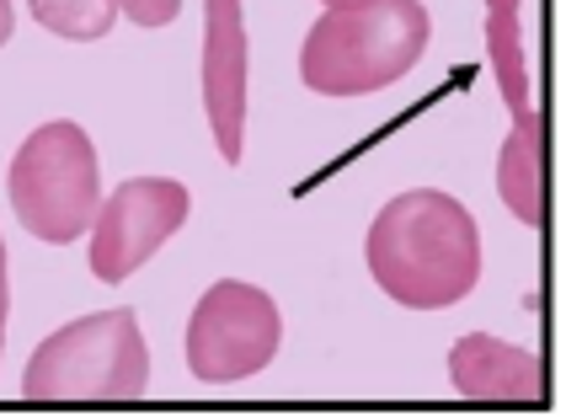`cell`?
Wrapping results in <instances>:
<instances>
[{
    "label": "cell",
    "mask_w": 566,
    "mask_h": 417,
    "mask_svg": "<svg viewBox=\"0 0 566 417\" xmlns=\"http://www.w3.org/2000/svg\"><path fill=\"white\" fill-rule=\"evenodd\" d=\"M369 273L407 311H449L481 279L475 215L439 188L396 192L369 225Z\"/></svg>",
    "instance_id": "obj_1"
},
{
    "label": "cell",
    "mask_w": 566,
    "mask_h": 417,
    "mask_svg": "<svg viewBox=\"0 0 566 417\" xmlns=\"http://www.w3.org/2000/svg\"><path fill=\"white\" fill-rule=\"evenodd\" d=\"M433 38V17L422 0H353L326 6V17L305 32L300 81L321 96H369L417 70Z\"/></svg>",
    "instance_id": "obj_2"
},
{
    "label": "cell",
    "mask_w": 566,
    "mask_h": 417,
    "mask_svg": "<svg viewBox=\"0 0 566 417\" xmlns=\"http://www.w3.org/2000/svg\"><path fill=\"white\" fill-rule=\"evenodd\" d=\"M150 385V343L128 305L64 321L22 369L28 402H134Z\"/></svg>",
    "instance_id": "obj_3"
},
{
    "label": "cell",
    "mask_w": 566,
    "mask_h": 417,
    "mask_svg": "<svg viewBox=\"0 0 566 417\" xmlns=\"http://www.w3.org/2000/svg\"><path fill=\"white\" fill-rule=\"evenodd\" d=\"M6 192L28 236L49 247L81 241L102 204V166H96L92 134L70 118L38 124L6 166Z\"/></svg>",
    "instance_id": "obj_4"
},
{
    "label": "cell",
    "mask_w": 566,
    "mask_h": 417,
    "mask_svg": "<svg viewBox=\"0 0 566 417\" xmlns=\"http://www.w3.org/2000/svg\"><path fill=\"white\" fill-rule=\"evenodd\" d=\"M283 343L279 300L262 284L220 279L188 316V369L203 385H235L262 375Z\"/></svg>",
    "instance_id": "obj_5"
},
{
    "label": "cell",
    "mask_w": 566,
    "mask_h": 417,
    "mask_svg": "<svg viewBox=\"0 0 566 417\" xmlns=\"http://www.w3.org/2000/svg\"><path fill=\"white\" fill-rule=\"evenodd\" d=\"M192 192L177 177H128L96 204L92 215V268L96 284H124L188 225Z\"/></svg>",
    "instance_id": "obj_6"
},
{
    "label": "cell",
    "mask_w": 566,
    "mask_h": 417,
    "mask_svg": "<svg viewBox=\"0 0 566 417\" xmlns=\"http://www.w3.org/2000/svg\"><path fill=\"white\" fill-rule=\"evenodd\" d=\"M203 113L224 166L247 156V17L241 0H203Z\"/></svg>",
    "instance_id": "obj_7"
},
{
    "label": "cell",
    "mask_w": 566,
    "mask_h": 417,
    "mask_svg": "<svg viewBox=\"0 0 566 417\" xmlns=\"http://www.w3.org/2000/svg\"><path fill=\"white\" fill-rule=\"evenodd\" d=\"M449 385L481 407H545V364L535 348L503 343L492 332H465L449 348Z\"/></svg>",
    "instance_id": "obj_8"
},
{
    "label": "cell",
    "mask_w": 566,
    "mask_h": 417,
    "mask_svg": "<svg viewBox=\"0 0 566 417\" xmlns=\"http://www.w3.org/2000/svg\"><path fill=\"white\" fill-rule=\"evenodd\" d=\"M497 192L518 225H530V230L545 225V124H539V113H530L507 134L503 156H497Z\"/></svg>",
    "instance_id": "obj_9"
},
{
    "label": "cell",
    "mask_w": 566,
    "mask_h": 417,
    "mask_svg": "<svg viewBox=\"0 0 566 417\" xmlns=\"http://www.w3.org/2000/svg\"><path fill=\"white\" fill-rule=\"evenodd\" d=\"M486 54H492V70H497V86H503L513 124H524L535 113V102H530V64H524L518 0H486Z\"/></svg>",
    "instance_id": "obj_10"
},
{
    "label": "cell",
    "mask_w": 566,
    "mask_h": 417,
    "mask_svg": "<svg viewBox=\"0 0 566 417\" xmlns=\"http://www.w3.org/2000/svg\"><path fill=\"white\" fill-rule=\"evenodd\" d=\"M32 22L70 43H96L118 22V0H28Z\"/></svg>",
    "instance_id": "obj_11"
},
{
    "label": "cell",
    "mask_w": 566,
    "mask_h": 417,
    "mask_svg": "<svg viewBox=\"0 0 566 417\" xmlns=\"http://www.w3.org/2000/svg\"><path fill=\"white\" fill-rule=\"evenodd\" d=\"M118 11H124L134 28H171L177 11H182V0H118Z\"/></svg>",
    "instance_id": "obj_12"
},
{
    "label": "cell",
    "mask_w": 566,
    "mask_h": 417,
    "mask_svg": "<svg viewBox=\"0 0 566 417\" xmlns=\"http://www.w3.org/2000/svg\"><path fill=\"white\" fill-rule=\"evenodd\" d=\"M6 316H11V262H6V236H0V348H6Z\"/></svg>",
    "instance_id": "obj_13"
},
{
    "label": "cell",
    "mask_w": 566,
    "mask_h": 417,
    "mask_svg": "<svg viewBox=\"0 0 566 417\" xmlns=\"http://www.w3.org/2000/svg\"><path fill=\"white\" fill-rule=\"evenodd\" d=\"M11 28H17V17H11V0H0V49L11 43Z\"/></svg>",
    "instance_id": "obj_14"
},
{
    "label": "cell",
    "mask_w": 566,
    "mask_h": 417,
    "mask_svg": "<svg viewBox=\"0 0 566 417\" xmlns=\"http://www.w3.org/2000/svg\"><path fill=\"white\" fill-rule=\"evenodd\" d=\"M321 6H353V0H321Z\"/></svg>",
    "instance_id": "obj_15"
}]
</instances>
